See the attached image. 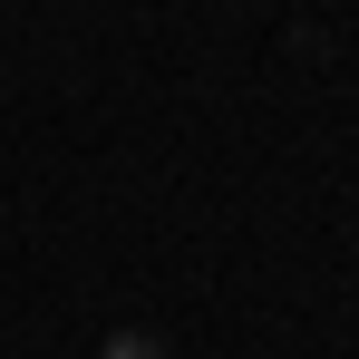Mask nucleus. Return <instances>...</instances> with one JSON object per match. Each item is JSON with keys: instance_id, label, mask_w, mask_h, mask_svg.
Returning a JSON list of instances; mask_svg holds the SVG:
<instances>
[{"instance_id": "nucleus-1", "label": "nucleus", "mask_w": 359, "mask_h": 359, "mask_svg": "<svg viewBox=\"0 0 359 359\" xmlns=\"http://www.w3.org/2000/svg\"><path fill=\"white\" fill-rule=\"evenodd\" d=\"M107 359H156V340H117V350H107Z\"/></svg>"}]
</instances>
